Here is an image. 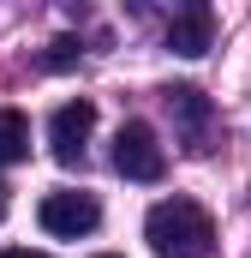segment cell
Segmentation results:
<instances>
[{
	"instance_id": "6da1fadb",
	"label": "cell",
	"mask_w": 251,
	"mask_h": 258,
	"mask_svg": "<svg viewBox=\"0 0 251 258\" xmlns=\"http://www.w3.org/2000/svg\"><path fill=\"white\" fill-rule=\"evenodd\" d=\"M144 240L156 258H209L215 246V222L197 198H162L144 216Z\"/></svg>"
},
{
	"instance_id": "7a4b0ae2",
	"label": "cell",
	"mask_w": 251,
	"mask_h": 258,
	"mask_svg": "<svg viewBox=\"0 0 251 258\" xmlns=\"http://www.w3.org/2000/svg\"><path fill=\"white\" fill-rule=\"evenodd\" d=\"M114 168H120L126 180H162L168 174V150L156 144V132L144 126V120H126L120 126V138H114Z\"/></svg>"
},
{
	"instance_id": "3957f363",
	"label": "cell",
	"mask_w": 251,
	"mask_h": 258,
	"mask_svg": "<svg viewBox=\"0 0 251 258\" xmlns=\"http://www.w3.org/2000/svg\"><path fill=\"white\" fill-rule=\"evenodd\" d=\"M162 102H168V114H174V132L186 138V150L203 156V150H209V126H215L209 96H203L197 84H174V90H162Z\"/></svg>"
},
{
	"instance_id": "277c9868",
	"label": "cell",
	"mask_w": 251,
	"mask_h": 258,
	"mask_svg": "<svg viewBox=\"0 0 251 258\" xmlns=\"http://www.w3.org/2000/svg\"><path fill=\"white\" fill-rule=\"evenodd\" d=\"M36 216H42V228H48L54 240H78V234H96L102 204H96L90 192H48Z\"/></svg>"
},
{
	"instance_id": "5b68a950",
	"label": "cell",
	"mask_w": 251,
	"mask_h": 258,
	"mask_svg": "<svg viewBox=\"0 0 251 258\" xmlns=\"http://www.w3.org/2000/svg\"><path fill=\"white\" fill-rule=\"evenodd\" d=\"M90 132H96V102H60L54 108V120H48V144H54V156H60L66 168L72 162H84V144H90Z\"/></svg>"
},
{
	"instance_id": "8992f818",
	"label": "cell",
	"mask_w": 251,
	"mask_h": 258,
	"mask_svg": "<svg viewBox=\"0 0 251 258\" xmlns=\"http://www.w3.org/2000/svg\"><path fill=\"white\" fill-rule=\"evenodd\" d=\"M168 48L186 54V60L209 54V48H215V12H209V6H186V12H174V18H168Z\"/></svg>"
},
{
	"instance_id": "52a82bcc",
	"label": "cell",
	"mask_w": 251,
	"mask_h": 258,
	"mask_svg": "<svg viewBox=\"0 0 251 258\" xmlns=\"http://www.w3.org/2000/svg\"><path fill=\"white\" fill-rule=\"evenodd\" d=\"M24 156H30V120L18 108H0V168H12Z\"/></svg>"
},
{
	"instance_id": "ba28073f",
	"label": "cell",
	"mask_w": 251,
	"mask_h": 258,
	"mask_svg": "<svg viewBox=\"0 0 251 258\" xmlns=\"http://www.w3.org/2000/svg\"><path fill=\"white\" fill-rule=\"evenodd\" d=\"M78 54H84V48H78V36H54V42H48V54H42V66H48V72H66V66H78Z\"/></svg>"
},
{
	"instance_id": "9c48e42d",
	"label": "cell",
	"mask_w": 251,
	"mask_h": 258,
	"mask_svg": "<svg viewBox=\"0 0 251 258\" xmlns=\"http://www.w3.org/2000/svg\"><path fill=\"white\" fill-rule=\"evenodd\" d=\"M0 258H48V252H30V246H0Z\"/></svg>"
},
{
	"instance_id": "30bf717a",
	"label": "cell",
	"mask_w": 251,
	"mask_h": 258,
	"mask_svg": "<svg viewBox=\"0 0 251 258\" xmlns=\"http://www.w3.org/2000/svg\"><path fill=\"white\" fill-rule=\"evenodd\" d=\"M0 216H6V186H0Z\"/></svg>"
},
{
	"instance_id": "8fae6325",
	"label": "cell",
	"mask_w": 251,
	"mask_h": 258,
	"mask_svg": "<svg viewBox=\"0 0 251 258\" xmlns=\"http://www.w3.org/2000/svg\"><path fill=\"white\" fill-rule=\"evenodd\" d=\"M102 258H120V252H102Z\"/></svg>"
}]
</instances>
